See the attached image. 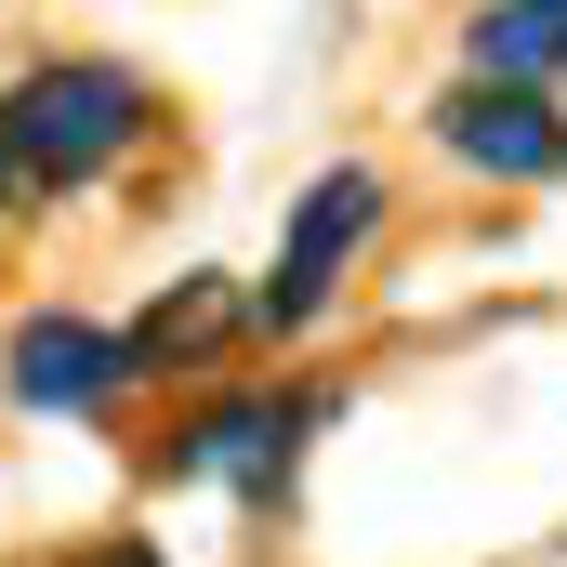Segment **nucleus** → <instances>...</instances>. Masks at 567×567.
Wrapping results in <instances>:
<instances>
[{"label": "nucleus", "instance_id": "nucleus-1", "mask_svg": "<svg viewBox=\"0 0 567 567\" xmlns=\"http://www.w3.org/2000/svg\"><path fill=\"white\" fill-rule=\"evenodd\" d=\"M0 133H13V172H27V185H93V172L145 133V80L133 66H93V53H80V66H40V80L0 106Z\"/></svg>", "mask_w": 567, "mask_h": 567}, {"label": "nucleus", "instance_id": "nucleus-4", "mask_svg": "<svg viewBox=\"0 0 567 567\" xmlns=\"http://www.w3.org/2000/svg\"><path fill=\"white\" fill-rule=\"evenodd\" d=\"M133 383V343L120 330H93V317H27L13 330V396L27 410H106Z\"/></svg>", "mask_w": 567, "mask_h": 567}, {"label": "nucleus", "instance_id": "nucleus-8", "mask_svg": "<svg viewBox=\"0 0 567 567\" xmlns=\"http://www.w3.org/2000/svg\"><path fill=\"white\" fill-rule=\"evenodd\" d=\"M66 567H172L158 542H93V555H66Z\"/></svg>", "mask_w": 567, "mask_h": 567}, {"label": "nucleus", "instance_id": "nucleus-9", "mask_svg": "<svg viewBox=\"0 0 567 567\" xmlns=\"http://www.w3.org/2000/svg\"><path fill=\"white\" fill-rule=\"evenodd\" d=\"M13 185H27V172H13V133H0V212H13Z\"/></svg>", "mask_w": 567, "mask_h": 567}, {"label": "nucleus", "instance_id": "nucleus-5", "mask_svg": "<svg viewBox=\"0 0 567 567\" xmlns=\"http://www.w3.org/2000/svg\"><path fill=\"white\" fill-rule=\"evenodd\" d=\"M290 449H303V410L290 396H238V410H212L185 449H158V475H225L238 502H278Z\"/></svg>", "mask_w": 567, "mask_h": 567}, {"label": "nucleus", "instance_id": "nucleus-2", "mask_svg": "<svg viewBox=\"0 0 567 567\" xmlns=\"http://www.w3.org/2000/svg\"><path fill=\"white\" fill-rule=\"evenodd\" d=\"M370 225H383V172H357V158H343V172H317V185H303V212H290V238H278V278L251 290V330H303Z\"/></svg>", "mask_w": 567, "mask_h": 567}, {"label": "nucleus", "instance_id": "nucleus-3", "mask_svg": "<svg viewBox=\"0 0 567 567\" xmlns=\"http://www.w3.org/2000/svg\"><path fill=\"white\" fill-rule=\"evenodd\" d=\"M435 145L475 158V172H515V185H567V120L542 106V93H515V80L435 93Z\"/></svg>", "mask_w": 567, "mask_h": 567}, {"label": "nucleus", "instance_id": "nucleus-7", "mask_svg": "<svg viewBox=\"0 0 567 567\" xmlns=\"http://www.w3.org/2000/svg\"><path fill=\"white\" fill-rule=\"evenodd\" d=\"M238 317H251V303H238L225 278H172L158 303H145V330H120V343H133V370H172V357H212Z\"/></svg>", "mask_w": 567, "mask_h": 567}, {"label": "nucleus", "instance_id": "nucleus-6", "mask_svg": "<svg viewBox=\"0 0 567 567\" xmlns=\"http://www.w3.org/2000/svg\"><path fill=\"white\" fill-rule=\"evenodd\" d=\"M462 53H475V80H515V93H542V80H567V0H488Z\"/></svg>", "mask_w": 567, "mask_h": 567}]
</instances>
